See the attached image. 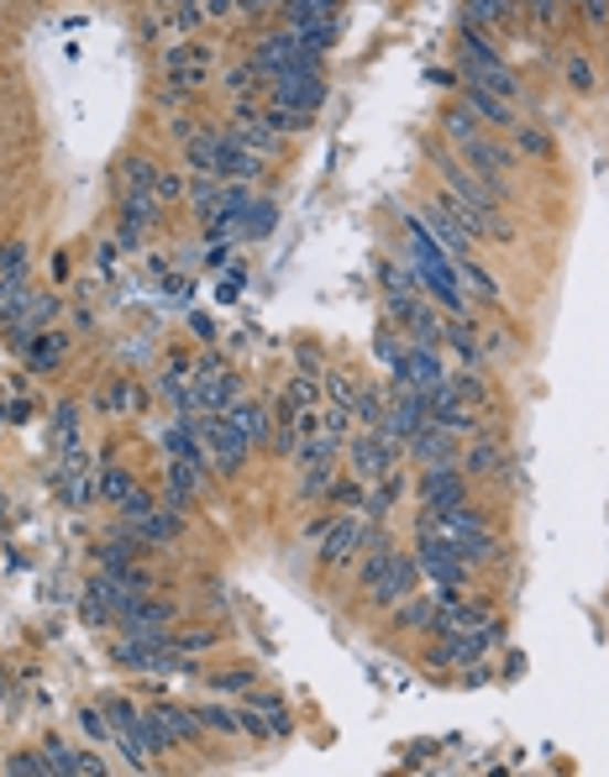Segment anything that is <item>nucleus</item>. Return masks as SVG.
<instances>
[{
  "instance_id": "f257e3e1",
  "label": "nucleus",
  "mask_w": 609,
  "mask_h": 777,
  "mask_svg": "<svg viewBox=\"0 0 609 777\" xmlns=\"http://www.w3.org/2000/svg\"><path fill=\"white\" fill-rule=\"evenodd\" d=\"M405 237H410V274L415 284L426 289V300H436L441 310H462V279H457V263L452 253L441 247V242L431 237V226L420 221V211H405Z\"/></svg>"
},
{
  "instance_id": "f03ea898",
  "label": "nucleus",
  "mask_w": 609,
  "mask_h": 777,
  "mask_svg": "<svg viewBox=\"0 0 609 777\" xmlns=\"http://www.w3.org/2000/svg\"><path fill=\"white\" fill-rule=\"evenodd\" d=\"M441 127H447V137H452V148L462 163H473L479 173H489V179H504V169H515V158L483 131V116L468 106H452L447 116H441Z\"/></svg>"
},
{
  "instance_id": "7ed1b4c3",
  "label": "nucleus",
  "mask_w": 609,
  "mask_h": 777,
  "mask_svg": "<svg viewBox=\"0 0 609 777\" xmlns=\"http://www.w3.org/2000/svg\"><path fill=\"white\" fill-rule=\"evenodd\" d=\"M415 567L441 588V599H457L462 583H468V557H462V552H457L452 541L441 536L426 515H420V531H415Z\"/></svg>"
},
{
  "instance_id": "20e7f679",
  "label": "nucleus",
  "mask_w": 609,
  "mask_h": 777,
  "mask_svg": "<svg viewBox=\"0 0 609 777\" xmlns=\"http://www.w3.org/2000/svg\"><path fill=\"white\" fill-rule=\"evenodd\" d=\"M426 520H431L441 536L452 541L457 552L468 562H494L500 557V536L489 531V520L473 510V504H452V510H426Z\"/></svg>"
},
{
  "instance_id": "39448f33",
  "label": "nucleus",
  "mask_w": 609,
  "mask_h": 777,
  "mask_svg": "<svg viewBox=\"0 0 609 777\" xmlns=\"http://www.w3.org/2000/svg\"><path fill=\"white\" fill-rule=\"evenodd\" d=\"M321 58H327V53H316L295 26L268 32V38L253 47V68H258L263 79H279V74H321Z\"/></svg>"
},
{
  "instance_id": "423d86ee",
  "label": "nucleus",
  "mask_w": 609,
  "mask_h": 777,
  "mask_svg": "<svg viewBox=\"0 0 609 777\" xmlns=\"http://www.w3.org/2000/svg\"><path fill=\"white\" fill-rule=\"evenodd\" d=\"M415 567L405 552H394V546H384V541H373L368 546V562H363V588H368L373 605H399L405 594L415 588Z\"/></svg>"
},
{
  "instance_id": "0eeeda50",
  "label": "nucleus",
  "mask_w": 609,
  "mask_h": 777,
  "mask_svg": "<svg viewBox=\"0 0 609 777\" xmlns=\"http://www.w3.org/2000/svg\"><path fill=\"white\" fill-rule=\"evenodd\" d=\"M200 441H205V457H211V468L221 473H237L247 453H253V441L242 432L232 415H200Z\"/></svg>"
},
{
  "instance_id": "6e6552de",
  "label": "nucleus",
  "mask_w": 609,
  "mask_h": 777,
  "mask_svg": "<svg viewBox=\"0 0 609 777\" xmlns=\"http://www.w3.org/2000/svg\"><path fill=\"white\" fill-rule=\"evenodd\" d=\"M352 462H357V473H363V478L394 473V462H399V436H394L389 426H373L368 436H357V447H352Z\"/></svg>"
},
{
  "instance_id": "1a4fd4ad",
  "label": "nucleus",
  "mask_w": 609,
  "mask_h": 777,
  "mask_svg": "<svg viewBox=\"0 0 609 777\" xmlns=\"http://www.w3.org/2000/svg\"><path fill=\"white\" fill-rule=\"evenodd\" d=\"M268 100L284 110H310L327 100V79L321 74H279V79H268Z\"/></svg>"
},
{
  "instance_id": "9d476101",
  "label": "nucleus",
  "mask_w": 609,
  "mask_h": 777,
  "mask_svg": "<svg viewBox=\"0 0 609 777\" xmlns=\"http://www.w3.org/2000/svg\"><path fill=\"white\" fill-rule=\"evenodd\" d=\"M405 447H410V457L415 462H426V468H447V462H457V432L436 426V421H426Z\"/></svg>"
},
{
  "instance_id": "9b49d317",
  "label": "nucleus",
  "mask_w": 609,
  "mask_h": 777,
  "mask_svg": "<svg viewBox=\"0 0 609 777\" xmlns=\"http://www.w3.org/2000/svg\"><path fill=\"white\" fill-rule=\"evenodd\" d=\"M420 494H426L431 510H452V504H468V478L457 473V462H447V468H426Z\"/></svg>"
},
{
  "instance_id": "f8f14e48",
  "label": "nucleus",
  "mask_w": 609,
  "mask_h": 777,
  "mask_svg": "<svg viewBox=\"0 0 609 777\" xmlns=\"http://www.w3.org/2000/svg\"><path fill=\"white\" fill-rule=\"evenodd\" d=\"M321 536H327V546H321V562H327V567H342V562L357 557V546H368V525L348 515V520H336V525H327Z\"/></svg>"
},
{
  "instance_id": "ddd939ff",
  "label": "nucleus",
  "mask_w": 609,
  "mask_h": 777,
  "mask_svg": "<svg viewBox=\"0 0 609 777\" xmlns=\"http://www.w3.org/2000/svg\"><path fill=\"white\" fill-rule=\"evenodd\" d=\"M131 531H137V546H142V552H152V546H169V541L179 536V510H174V504H152L148 515L131 520Z\"/></svg>"
},
{
  "instance_id": "4468645a",
  "label": "nucleus",
  "mask_w": 609,
  "mask_h": 777,
  "mask_svg": "<svg viewBox=\"0 0 609 777\" xmlns=\"http://www.w3.org/2000/svg\"><path fill=\"white\" fill-rule=\"evenodd\" d=\"M462 106L479 110L483 121H494V127H515V110H510V100H504V95H494V89H483L479 79H468V74H462Z\"/></svg>"
},
{
  "instance_id": "2eb2a0df",
  "label": "nucleus",
  "mask_w": 609,
  "mask_h": 777,
  "mask_svg": "<svg viewBox=\"0 0 609 777\" xmlns=\"http://www.w3.org/2000/svg\"><path fill=\"white\" fill-rule=\"evenodd\" d=\"M121 221H127V226H121V237H142V232H148L152 221H158V190H127L121 194Z\"/></svg>"
},
{
  "instance_id": "dca6fc26",
  "label": "nucleus",
  "mask_w": 609,
  "mask_h": 777,
  "mask_svg": "<svg viewBox=\"0 0 609 777\" xmlns=\"http://www.w3.org/2000/svg\"><path fill=\"white\" fill-rule=\"evenodd\" d=\"M200 478H205V462H190V457H174V462H169V504H174V510L195 504Z\"/></svg>"
},
{
  "instance_id": "f3484780",
  "label": "nucleus",
  "mask_w": 609,
  "mask_h": 777,
  "mask_svg": "<svg viewBox=\"0 0 609 777\" xmlns=\"http://www.w3.org/2000/svg\"><path fill=\"white\" fill-rule=\"evenodd\" d=\"M195 405L205 415H226L232 405H237V384H232L226 373H216V368H211V373L200 379V388H195Z\"/></svg>"
},
{
  "instance_id": "a211bd4d",
  "label": "nucleus",
  "mask_w": 609,
  "mask_h": 777,
  "mask_svg": "<svg viewBox=\"0 0 609 777\" xmlns=\"http://www.w3.org/2000/svg\"><path fill=\"white\" fill-rule=\"evenodd\" d=\"M152 725H158V735H163V746H174V741H195L205 725H200L195 710H152Z\"/></svg>"
},
{
  "instance_id": "6ab92c4d",
  "label": "nucleus",
  "mask_w": 609,
  "mask_h": 777,
  "mask_svg": "<svg viewBox=\"0 0 609 777\" xmlns=\"http://www.w3.org/2000/svg\"><path fill=\"white\" fill-rule=\"evenodd\" d=\"M200 74H205V53H200L195 43H179L174 53H169V85H174V89H195Z\"/></svg>"
},
{
  "instance_id": "aec40b11",
  "label": "nucleus",
  "mask_w": 609,
  "mask_h": 777,
  "mask_svg": "<svg viewBox=\"0 0 609 777\" xmlns=\"http://www.w3.org/2000/svg\"><path fill=\"white\" fill-rule=\"evenodd\" d=\"M47 767L53 773H64V777H100L106 773V762L100 756H85V752H68V746H47Z\"/></svg>"
},
{
  "instance_id": "412c9836",
  "label": "nucleus",
  "mask_w": 609,
  "mask_h": 777,
  "mask_svg": "<svg viewBox=\"0 0 609 777\" xmlns=\"http://www.w3.org/2000/svg\"><path fill=\"white\" fill-rule=\"evenodd\" d=\"M441 605H447V599H441ZM441 605H436V599H410V594H405V599H399V609H394V626L399 630H420V626H441Z\"/></svg>"
},
{
  "instance_id": "4be33fe9",
  "label": "nucleus",
  "mask_w": 609,
  "mask_h": 777,
  "mask_svg": "<svg viewBox=\"0 0 609 777\" xmlns=\"http://www.w3.org/2000/svg\"><path fill=\"white\" fill-rule=\"evenodd\" d=\"M510 11H515V0H462V17L473 32H489V26L510 22Z\"/></svg>"
},
{
  "instance_id": "5701e85b",
  "label": "nucleus",
  "mask_w": 609,
  "mask_h": 777,
  "mask_svg": "<svg viewBox=\"0 0 609 777\" xmlns=\"http://www.w3.org/2000/svg\"><path fill=\"white\" fill-rule=\"evenodd\" d=\"M17 352H22L32 368H53L58 358H64V337H58V331H32Z\"/></svg>"
},
{
  "instance_id": "b1692460",
  "label": "nucleus",
  "mask_w": 609,
  "mask_h": 777,
  "mask_svg": "<svg viewBox=\"0 0 609 777\" xmlns=\"http://www.w3.org/2000/svg\"><path fill=\"white\" fill-rule=\"evenodd\" d=\"M226 415H232L242 432H247V441H253V447H258V441H268V432H274V426H268V411H263V405H247V400H237Z\"/></svg>"
},
{
  "instance_id": "393cba45",
  "label": "nucleus",
  "mask_w": 609,
  "mask_h": 777,
  "mask_svg": "<svg viewBox=\"0 0 609 777\" xmlns=\"http://www.w3.org/2000/svg\"><path fill=\"white\" fill-rule=\"evenodd\" d=\"M289 26H295L316 53H331V43H336V17H304V22H289Z\"/></svg>"
},
{
  "instance_id": "a878e982",
  "label": "nucleus",
  "mask_w": 609,
  "mask_h": 777,
  "mask_svg": "<svg viewBox=\"0 0 609 777\" xmlns=\"http://www.w3.org/2000/svg\"><path fill=\"white\" fill-rule=\"evenodd\" d=\"M121 626H127V630H152V626H169V605H152L148 594H142V599H137V605H131L127 615H121Z\"/></svg>"
},
{
  "instance_id": "bb28decb",
  "label": "nucleus",
  "mask_w": 609,
  "mask_h": 777,
  "mask_svg": "<svg viewBox=\"0 0 609 777\" xmlns=\"http://www.w3.org/2000/svg\"><path fill=\"white\" fill-rule=\"evenodd\" d=\"M452 263H457V279H462V284H473V289H479V300H500V284H494V279H489V274H483L473 253H468V258H452Z\"/></svg>"
},
{
  "instance_id": "cd10ccee",
  "label": "nucleus",
  "mask_w": 609,
  "mask_h": 777,
  "mask_svg": "<svg viewBox=\"0 0 609 777\" xmlns=\"http://www.w3.org/2000/svg\"><path fill=\"white\" fill-rule=\"evenodd\" d=\"M468 468L479 478H504V453H500V441H479L473 453H468Z\"/></svg>"
},
{
  "instance_id": "c85d7f7f",
  "label": "nucleus",
  "mask_w": 609,
  "mask_h": 777,
  "mask_svg": "<svg viewBox=\"0 0 609 777\" xmlns=\"http://www.w3.org/2000/svg\"><path fill=\"white\" fill-rule=\"evenodd\" d=\"M336 6H342V0H284L279 11L289 22H304V17H336Z\"/></svg>"
},
{
  "instance_id": "c756f323",
  "label": "nucleus",
  "mask_w": 609,
  "mask_h": 777,
  "mask_svg": "<svg viewBox=\"0 0 609 777\" xmlns=\"http://www.w3.org/2000/svg\"><path fill=\"white\" fill-rule=\"evenodd\" d=\"M441 342H452L457 352H462V363H483V347H479V331H473V326H452Z\"/></svg>"
},
{
  "instance_id": "7c9ffc66",
  "label": "nucleus",
  "mask_w": 609,
  "mask_h": 777,
  "mask_svg": "<svg viewBox=\"0 0 609 777\" xmlns=\"http://www.w3.org/2000/svg\"><path fill=\"white\" fill-rule=\"evenodd\" d=\"M263 116H268V127L279 131V137H295V131H304V121H310L304 110H284V106H268Z\"/></svg>"
},
{
  "instance_id": "2f4dec72",
  "label": "nucleus",
  "mask_w": 609,
  "mask_h": 777,
  "mask_svg": "<svg viewBox=\"0 0 609 777\" xmlns=\"http://www.w3.org/2000/svg\"><path fill=\"white\" fill-rule=\"evenodd\" d=\"M268 226H274V205H268V200H253V205H247V216H242V232H247V237H258V232H268Z\"/></svg>"
},
{
  "instance_id": "473e14b6",
  "label": "nucleus",
  "mask_w": 609,
  "mask_h": 777,
  "mask_svg": "<svg viewBox=\"0 0 609 777\" xmlns=\"http://www.w3.org/2000/svg\"><path fill=\"white\" fill-rule=\"evenodd\" d=\"M195 714H200V725H205V731H221V735L242 731V725H237V710H195Z\"/></svg>"
},
{
  "instance_id": "72a5a7b5",
  "label": "nucleus",
  "mask_w": 609,
  "mask_h": 777,
  "mask_svg": "<svg viewBox=\"0 0 609 777\" xmlns=\"http://www.w3.org/2000/svg\"><path fill=\"white\" fill-rule=\"evenodd\" d=\"M131 489H137V483H131L127 473H116V468H110V473L100 478V494H106V499H116V504H121V499H127Z\"/></svg>"
},
{
  "instance_id": "f704fd0d",
  "label": "nucleus",
  "mask_w": 609,
  "mask_h": 777,
  "mask_svg": "<svg viewBox=\"0 0 609 777\" xmlns=\"http://www.w3.org/2000/svg\"><path fill=\"white\" fill-rule=\"evenodd\" d=\"M6 767H11V773H22V777H47V773H53V767H47V756H11Z\"/></svg>"
},
{
  "instance_id": "c9c22d12",
  "label": "nucleus",
  "mask_w": 609,
  "mask_h": 777,
  "mask_svg": "<svg viewBox=\"0 0 609 777\" xmlns=\"http://www.w3.org/2000/svg\"><path fill=\"white\" fill-rule=\"evenodd\" d=\"M79 725H85L89 741H110V720L100 710H85V714H79Z\"/></svg>"
},
{
  "instance_id": "e433bc0d",
  "label": "nucleus",
  "mask_w": 609,
  "mask_h": 777,
  "mask_svg": "<svg viewBox=\"0 0 609 777\" xmlns=\"http://www.w3.org/2000/svg\"><path fill=\"white\" fill-rule=\"evenodd\" d=\"M515 131H521V148H525V152H536V158H546V152H552L546 131H531V127H515Z\"/></svg>"
},
{
  "instance_id": "4c0bfd02",
  "label": "nucleus",
  "mask_w": 609,
  "mask_h": 777,
  "mask_svg": "<svg viewBox=\"0 0 609 777\" xmlns=\"http://www.w3.org/2000/svg\"><path fill=\"white\" fill-rule=\"evenodd\" d=\"M567 79H573L578 89H588V85H594V68H588L584 58H567Z\"/></svg>"
},
{
  "instance_id": "58836bf2",
  "label": "nucleus",
  "mask_w": 609,
  "mask_h": 777,
  "mask_svg": "<svg viewBox=\"0 0 609 777\" xmlns=\"http://www.w3.org/2000/svg\"><path fill=\"white\" fill-rule=\"evenodd\" d=\"M284 0H237V11H247V17H263V11H279Z\"/></svg>"
},
{
  "instance_id": "ea45409f",
  "label": "nucleus",
  "mask_w": 609,
  "mask_h": 777,
  "mask_svg": "<svg viewBox=\"0 0 609 777\" xmlns=\"http://www.w3.org/2000/svg\"><path fill=\"white\" fill-rule=\"evenodd\" d=\"M200 11H205V17H226V11H237V0H205Z\"/></svg>"
}]
</instances>
